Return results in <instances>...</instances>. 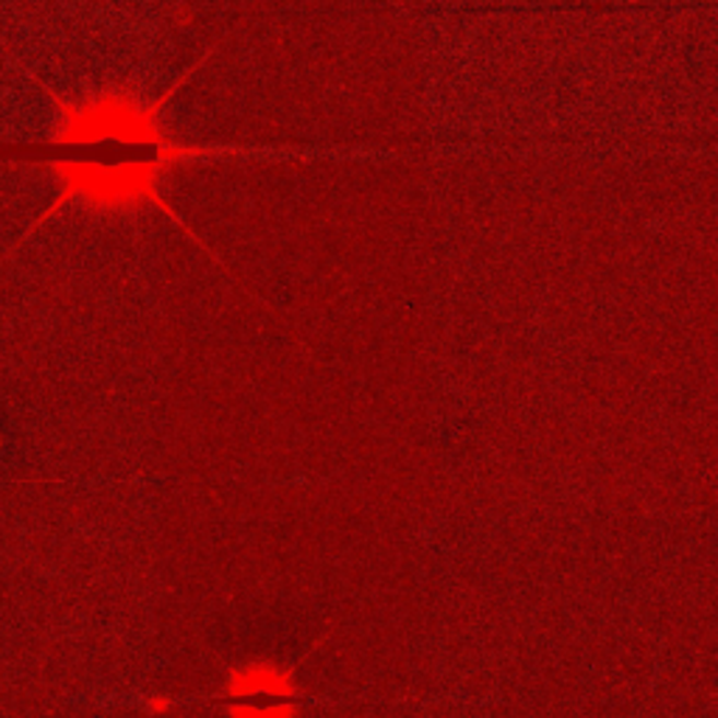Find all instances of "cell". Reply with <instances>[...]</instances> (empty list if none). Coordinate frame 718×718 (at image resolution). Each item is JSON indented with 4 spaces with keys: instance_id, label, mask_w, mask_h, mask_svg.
<instances>
[{
    "instance_id": "7a4b0ae2",
    "label": "cell",
    "mask_w": 718,
    "mask_h": 718,
    "mask_svg": "<svg viewBox=\"0 0 718 718\" xmlns=\"http://www.w3.org/2000/svg\"><path fill=\"white\" fill-rule=\"evenodd\" d=\"M168 707H172V702H168L166 696H157V699L150 702V710L157 713V716H161V713H166Z\"/></svg>"
},
{
    "instance_id": "6da1fadb",
    "label": "cell",
    "mask_w": 718,
    "mask_h": 718,
    "mask_svg": "<svg viewBox=\"0 0 718 718\" xmlns=\"http://www.w3.org/2000/svg\"><path fill=\"white\" fill-rule=\"evenodd\" d=\"M214 702L225 710V718H298L304 696L295 682V666L252 660L227 668L225 685Z\"/></svg>"
}]
</instances>
